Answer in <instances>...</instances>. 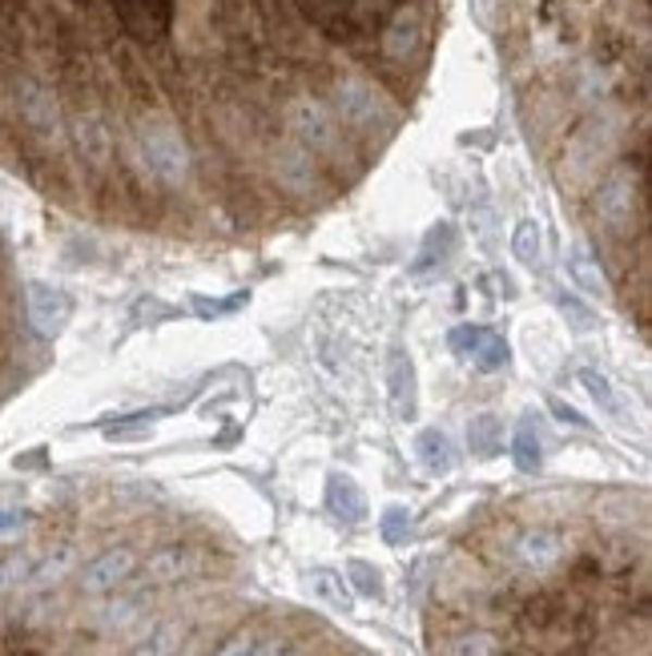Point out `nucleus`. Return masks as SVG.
<instances>
[{"mask_svg": "<svg viewBox=\"0 0 652 656\" xmlns=\"http://www.w3.org/2000/svg\"><path fill=\"white\" fill-rule=\"evenodd\" d=\"M616 149V125L608 118H592L585 121L580 130L568 137L564 145V166H559V178L573 190H585V185H596L608 158Z\"/></svg>", "mask_w": 652, "mask_h": 656, "instance_id": "1", "label": "nucleus"}, {"mask_svg": "<svg viewBox=\"0 0 652 656\" xmlns=\"http://www.w3.org/2000/svg\"><path fill=\"white\" fill-rule=\"evenodd\" d=\"M137 154L142 166L149 170V178H158L161 185H186L189 178V145L182 137V130L165 118H149L137 125Z\"/></svg>", "mask_w": 652, "mask_h": 656, "instance_id": "2", "label": "nucleus"}, {"mask_svg": "<svg viewBox=\"0 0 652 656\" xmlns=\"http://www.w3.org/2000/svg\"><path fill=\"white\" fill-rule=\"evenodd\" d=\"M331 113L343 118L346 125H355V130H374V125L391 121V101H386L374 81L359 77V73H346V77L334 81Z\"/></svg>", "mask_w": 652, "mask_h": 656, "instance_id": "3", "label": "nucleus"}, {"mask_svg": "<svg viewBox=\"0 0 652 656\" xmlns=\"http://www.w3.org/2000/svg\"><path fill=\"white\" fill-rule=\"evenodd\" d=\"M592 218L604 234H625L632 218H637V173L628 166L600 173L596 190H592Z\"/></svg>", "mask_w": 652, "mask_h": 656, "instance_id": "4", "label": "nucleus"}, {"mask_svg": "<svg viewBox=\"0 0 652 656\" xmlns=\"http://www.w3.org/2000/svg\"><path fill=\"white\" fill-rule=\"evenodd\" d=\"M286 121H291L294 145H303L307 154H327V158L339 154V145H343V125H339V118H334L322 101H310V97L294 101Z\"/></svg>", "mask_w": 652, "mask_h": 656, "instance_id": "5", "label": "nucleus"}, {"mask_svg": "<svg viewBox=\"0 0 652 656\" xmlns=\"http://www.w3.org/2000/svg\"><path fill=\"white\" fill-rule=\"evenodd\" d=\"M25 311H28V327L37 330L40 339H57L65 330L69 315H73V299L61 287H53V282H28Z\"/></svg>", "mask_w": 652, "mask_h": 656, "instance_id": "6", "label": "nucleus"}, {"mask_svg": "<svg viewBox=\"0 0 652 656\" xmlns=\"http://www.w3.org/2000/svg\"><path fill=\"white\" fill-rule=\"evenodd\" d=\"M137 568V551L134 548H106L101 556H94L89 564L81 568V592L85 596H109V592H118L125 580L134 576Z\"/></svg>", "mask_w": 652, "mask_h": 656, "instance_id": "7", "label": "nucleus"}, {"mask_svg": "<svg viewBox=\"0 0 652 656\" xmlns=\"http://www.w3.org/2000/svg\"><path fill=\"white\" fill-rule=\"evenodd\" d=\"M564 556H568V544H564V536L552 532V527H528V532L516 539V560L528 568V572H536V576L556 572V568L564 564Z\"/></svg>", "mask_w": 652, "mask_h": 656, "instance_id": "8", "label": "nucleus"}, {"mask_svg": "<svg viewBox=\"0 0 652 656\" xmlns=\"http://www.w3.org/2000/svg\"><path fill=\"white\" fill-rule=\"evenodd\" d=\"M16 106H21V118L40 133H53L61 125V109H57V97L37 81H21L16 85Z\"/></svg>", "mask_w": 652, "mask_h": 656, "instance_id": "9", "label": "nucleus"}, {"mask_svg": "<svg viewBox=\"0 0 652 656\" xmlns=\"http://www.w3.org/2000/svg\"><path fill=\"white\" fill-rule=\"evenodd\" d=\"M274 178H279L291 194H307L315 190L319 173H315V154H307L303 145H282L274 154Z\"/></svg>", "mask_w": 652, "mask_h": 656, "instance_id": "10", "label": "nucleus"}, {"mask_svg": "<svg viewBox=\"0 0 652 656\" xmlns=\"http://www.w3.org/2000/svg\"><path fill=\"white\" fill-rule=\"evenodd\" d=\"M419 45H423V16L415 9H399L383 33V53L395 57V61H407L411 53H419Z\"/></svg>", "mask_w": 652, "mask_h": 656, "instance_id": "11", "label": "nucleus"}, {"mask_svg": "<svg viewBox=\"0 0 652 656\" xmlns=\"http://www.w3.org/2000/svg\"><path fill=\"white\" fill-rule=\"evenodd\" d=\"M327 503H331V512L339 515V520H346V524H359L362 515H367V499H362L359 484L343 472H334L331 479H327Z\"/></svg>", "mask_w": 652, "mask_h": 656, "instance_id": "12", "label": "nucleus"}, {"mask_svg": "<svg viewBox=\"0 0 652 656\" xmlns=\"http://www.w3.org/2000/svg\"><path fill=\"white\" fill-rule=\"evenodd\" d=\"M415 455H419V463H423L431 475H447L455 467V447L440 427L419 432V439H415Z\"/></svg>", "mask_w": 652, "mask_h": 656, "instance_id": "13", "label": "nucleus"}, {"mask_svg": "<svg viewBox=\"0 0 652 656\" xmlns=\"http://www.w3.org/2000/svg\"><path fill=\"white\" fill-rule=\"evenodd\" d=\"M391 403H395V415L407 420L415 411V367H411V355H403V351H391Z\"/></svg>", "mask_w": 652, "mask_h": 656, "instance_id": "14", "label": "nucleus"}, {"mask_svg": "<svg viewBox=\"0 0 652 656\" xmlns=\"http://www.w3.org/2000/svg\"><path fill=\"white\" fill-rule=\"evenodd\" d=\"M165 9H170V0H121V13L142 37H153L165 28Z\"/></svg>", "mask_w": 652, "mask_h": 656, "instance_id": "15", "label": "nucleus"}, {"mask_svg": "<svg viewBox=\"0 0 652 656\" xmlns=\"http://www.w3.org/2000/svg\"><path fill=\"white\" fill-rule=\"evenodd\" d=\"M467 444H471V451L480 460L500 455L504 451V427H500V420L495 415H476V420L467 423Z\"/></svg>", "mask_w": 652, "mask_h": 656, "instance_id": "16", "label": "nucleus"}, {"mask_svg": "<svg viewBox=\"0 0 652 656\" xmlns=\"http://www.w3.org/2000/svg\"><path fill=\"white\" fill-rule=\"evenodd\" d=\"M189 572V556L186 548H161L146 560V576L149 584H173Z\"/></svg>", "mask_w": 652, "mask_h": 656, "instance_id": "17", "label": "nucleus"}, {"mask_svg": "<svg viewBox=\"0 0 652 656\" xmlns=\"http://www.w3.org/2000/svg\"><path fill=\"white\" fill-rule=\"evenodd\" d=\"M73 560H77V551H73V548L49 551L40 564H33V572H28V584H33V588H49V584H57V580H65L69 568H73Z\"/></svg>", "mask_w": 652, "mask_h": 656, "instance_id": "18", "label": "nucleus"}, {"mask_svg": "<svg viewBox=\"0 0 652 656\" xmlns=\"http://www.w3.org/2000/svg\"><path fill=\"white\" fill-rule=\"evenodd\" d=\"M568 275H573V282L585 294H608V282H604V270L596 266V258L588 254V250H576L573 258H568Z\"/></svg>", "mask_w": 652, "mask_h": 656, "instance_id": "19", "label": "nucleus"}, {"mask_svg": "<svg viewBox=\"0 0 652 656\" xmlns=\"http://www.w3.org/2000/svg\"><path fill=\"white\" fill-rule=\"evenodd\" d=\"M310 592L319 596L322 604H331V608H350V588L343 584V576L339 572H327V568H319V572H310L307 576Z\"/></svg>", "mask_w": 652, "mask_h": 656, "instance_id": "20", "label": "nucleus"}, {"mask_svg": "<svg viewBox=\"0 0 652 656\" xmlns=\"http://www.w3.org/2000/svg\"><path fill=\"white\" fill-rule=\"evenodd\" d=\"M540 242H544V238H540V226H536V222H519L516 226V238H512V246H516L519 263H524V266L540 263V254H544V250H540Z\"/></svg>", "mask_w": 652, "mask_h": 656, "instance_id": "21", "label": "nucleus"}, {"mask_svg": "<svg viewBox=\"0 0 652 656\" xmlns=\"http://www.w3.org/2000/svg\"><path fill=\"white\" fill-rule=\"evenodd\" d=\"M471 363L480 370H500V367H507V342L500 339V335H483L480 339V347H476V355H471Z\"/></svg>", "mask_w": 652, "mask_h": 656, "instance_id": "22", "label": "nucleus"}, {"mask_svg": "<svg viewBox=\"0 0 652 656\" xmlns=\"http://www.w3.org/2000/svg\"><path fill=\"white\" fill-rule=\"evenodd\" d=\"M33 564H37V560H33L28 551H13V556H4V560H0V592L25 584L28 572H33Z\"/></svg>", "mask_w": 652, "mask_h": 656, "instance_id": "23", "label": "nucleus"}, {"mask_svg": "<svg viewBox=\"0 0 652 656\" xmlns=\"http://www.w3.org/2000/svg\"><path fill=\"white\" fill-rule=\"evenodd\" d=\"M177 644H182V629H177V624H161L146 644H137L134 656H173Z\"/></svg>", "mask_w": 652, "mask_h": 656, "instance_id": "24", "label": "nucleus"}, {"mask_svg": "<svg viewBox=\"0 0 652 656\" xmlns=\"http://www.w3.org/2000/svg\"><path fill=\"white\" fill-rule=\"evenodd\" d=\"M512 451H516L519 472H536V467H540V439L532 435V423H524V427L516 432V444H512Z\"/></svg>", "mask_w": 652, "mask_h": 656, "instance_id": "25", "label": "nucleus"}, {"mask_svg": "<svg viewBox=\"0 0 652 656\" xmlns=\"http://www.w3.org/2000/svg\"><path fill=\"white\" fill-rule=\"evenodd\" d=\"M500 653V641L492 632H467L452 644V656H495Z\"/></svg>", "mask_w": 652, "mask_h": 656, "instance_id": "26", "label": "nucleus"}, {"mask_svg": "<svg viewBox=\"0 0 652 656\" xmlns=\"http://www.w3.org/2000/svg\"><path fill=\"white\" fill-rule=\"evenodd\" d=\"M346 576L355 580V588H359L362 596H374V600H383V576H379L371 564H362V560H350V564H346Z\"/></svg>", "mask_w": 652, "mask_h": 656, "instance_id": "27", "label": "nucleus"}, {"mask_svg": "<svg viewBox=\"0 0 652 656\" xmlns=\"http://www.w3.org/2000/svg\"><path fill=\"white\" fill-rule=\"evenodd\" d=\"M407 527H411V512H407V508H386V512H383L386 544H399V539L407 536Z\"/></svg>", "mask_w": 652, "mask_h": 656, "instance_id": "28", "label": "nucleus"}, {"mask_svg": "<svg viewBox=\"0 0 652 656\" xmlns=\"http://www.w3.org/2000/svg\"><path fill=\"white\" fill-rule=\"evenodd\" d=\"M254 641H258V632H254V629H238V632H230L226 641L218 644L210 656H246V653H250Z\"/></svg>", "mask_w": 652, "mask_h": 656, "instance_id": "29", "label": "nucleus"}, {"mask_svg": "<svg viewBox=\"0 0 652 656\" xmlns=\"http://www.w3.org/2000/svg\"><path fill=\"white\" fill-rule=\"evenodd\" d=\"M580 379H585V387H588V391H592V399H596L600 408H604V411H616L613 391H608V382H604V379H596V370H585Z\"/></svg>", "mask_w": 652, "mask_h": 656, "instance_id": "30", "label": "nucleus"}, {"mask_svg": "<svg viewBox=\"0 0 652 656\" xmlns=\"http://www.w3.org/2000/svg\"><path fill=\"white\" fill-rule=\"evenodd\" d=\"M28 524V515L25 512H16V508H0V539H13L21 536Z\"/></svg>", "mask_w": 652, "mask_h": 656, "instance_id": "31", "label": "nucleus"}, {"mask_svg": "<svg viewBox=\"0 0 652 656\" xmlns=\"http://www.w3.org/2000/svg\"><path fill=\"white\" fill-rule=\"evenodd\" d=\"M246 656H286V644H282L279 636H258Z\"/></svg>", "mask_w": 652, "mask_h": 656, "instance_id": "32", "label": "nucleus"}]
</instances>
